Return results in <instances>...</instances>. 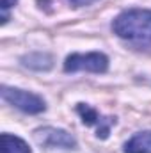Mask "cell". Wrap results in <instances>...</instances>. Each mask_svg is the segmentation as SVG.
Instances as JSON below:
<instances>
[{
    "instance_id": "277c9868",
    "label": "cell",
    "mask_w": 151,
    "mask_h": 153,
    "mask_svg": "<svg viewBox=\"0 0 151 153\" xmlns=\"http://www.w3.org/2000/svg\"><path fill=\"white\" fill-rule=\"evenodd\" d=\"M34 139L36 143L46 148H75L76 141L71 134H68L66 130L61 128H52V126H44V128H38L34 132Z\"/></svg>"
},
{
    "instance_id": "5b68a950",
    "label": "cell",
    "mask_w": 151,
    "mask_h": 153,
    "mask_svg": "<svg viewBox=\"0 0 151 153\" xmlns=\"http://www.w3.org/2000/svg\"><path fill=\"white\" fill-rule=\"evenodd\" d=\"M76 111H78V114L82 117L84 125H87V126H93L94 125L98 128L96 130V135L100 139H107L109 137L110 126L115 125V117H101V116L98 114V111H94L93 107H89L85 103H78L76 105Z\"/></svg>"
},
{
    "instance_id": "9c48e42d",
    "label": "cell",
    "mask_w": 151,
    "mask_h": 153,
    "mask_svg": "<svg viewBox=\"0 0 151 153\" xmlns=\"http://www.w3.org/2000/svg\"><path fill=\"white\" fill-rule=\"evenodd\" d=\"M16 2H18V0H2V23L7 22V18H9V9H11Z\"/></svg>"
},
{
    "instance_id": "ba28073f",
    "label": "cell",
    "mask_w": 151,
    "mask_h": 153,
    "mask_svg": "<svg viewBox=\"0 0 151 153\" xmlns=\"http://www.w3.org/2000/svg\"><path fill=\"white\" fill-rule=\"evenodd\" d=\"M21 61L27 68H32V70H50L53 64L52 57L46 53H30V55H25Z\"/></svg>"
},
{
    "instance_id": "52a82bcc",
    "label": "cell",
    "mask_w": 151,
    "mask_h": 153,
    "mask_svg": "<svg viewBox=\"0 0 151 153\" xmlns=\"http://www.w3.org/2000/svg\"><path fill=\"white\" fill-rule=\"evenodd\" d=\"M0 144H2V153H32L23 139L11 134H2Z\"/></svg>"
},
{
    "instance_id": "3957f363",
    "label": "cell",
    "mask_w": 151,
    "mask_h": 153,
    "mask_svg": "<svg viewBox=\"0 0 151 153\" xmlns=\"http://www.w3.org/2000/svg\"><path fill=\"white\" fill-rule=\"evenodd\" d=\"M109 68V59L107 55L100 52H91V53H73L66 59L64 70L70 71H91V73H105Z\"/></svg>"
},
{
    "instance_id": "8992f818",
    "label": "cell",
    "mask_w": 151,
    "mask_h": 153,
    "mask_svg": "<svg viewBox=\"0 0 151 153\" xmlns=\"http://www.w3.org/2000/svg\"><path fill=\"white\" fill-rule=\"evenodd\" d=\"M124 153H151V132L150 130L135 134L124 144Z\"/></svg>"
},
{
    "instance_id": "7a4b0ae2",
    "label": "cell",
    "mask_w": 151,
    "mask_h": 153,
    "mask_svg": "<svg viewBox=\"0 0 151 153\" xmlns=\"http://www.w3.org/2000/svg\"><path fill=\"white\" fill-rule=\"evenodd\" d=\"M2 98L7 103H11L13 107L23 111L27 114H39L46 109L44 100L41 96L29 93V91H23V89H16V87L2 85Z\"/></svg>"
},
{
    "instance_id": "6da1fadb",
    "label": "cell",
    "mask_w": 151,
    "mask_h": 153,
    "mask_svg": "<svg viewBox=\"0 0 151 153\" xmlns=\"http://www.w3.org/2000/svg\"><path fill=\"white\" fill-rule=\"evenodd\" d=\"M114 32L130 41H151V11L128 9L123 11L112 23Z\"/></svg>"
},
{
    "instance_id": "30bf717a",
    "label": "cell",
    "mask_w": 151,
    "mask_h": 153,
    "mask_svg": "<svg viewBox=\"0 0 151 153\" xmlns=\"http://www.w3.org/2000/svg\"><path fill=\"white\" fill-rule=\"evenodd\" d=\"M75 7H82V5H89V4H93V2H96V0H70Z\"/></svg>"
}]
</instances>
